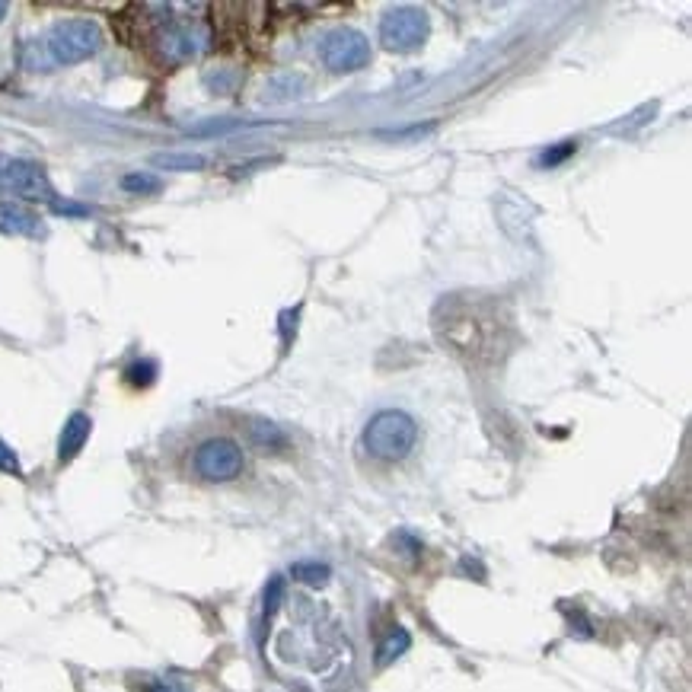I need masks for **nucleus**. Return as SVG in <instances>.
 Segmentation results:
<instances>
[{
    "label": "nucleus",
    "mask_w": 692,
    "mask_h": 692,
    "mask_svg": "<svg viewBox=\"0 0 692 692\" xmlns=\"http://www.w3.org/2000/svg\"><path fill=\"white\" fill-rule=\"evenodd\" d=\"M284 594H288V587H284V578L275 575L272 581L265 584V597H262V610H265V619H275L281 603H284Z\"/></svg>",
    "instance_id": "nucleus-14"
},
{
    "label": "nucleus",
    "mask_w": 692,
    "mask_h": 692,
    "mask_svg": "<svg viewBox=\"0 0 692 692\" xmlns=\"http://www.w3.org/2000/svg\"><path fill=\"white\" fill-rule=\"evenodd\" d=\"M90 428H93V421H90L87 412H74L71 418L64 421L61 437H58V460L61 463L74 460L77 453L83 450V444L90 441Z\"/></svg>",
    "instance_id": "nucleus-8"
},
{
    "label": "nucleus",
    "mask_w": 692,
    "mask_h": 692,
    "mask_svg": "<svg viewBox=\"0 0 692 692\" xmlns=\"http://www.w3.org/2000/svg\"><path fill=\"white\" fill-rule=\"evenodd\" d=\"M52 211H55V214H71V217H87V214H90V208L71 205V201H61V198L52 201Z\"/></svg>",
    "instance_id": "nucleus-19"
},
{
    "label": "nucleus",
    "mask_w": 692,
    "mask_h": 692,
    "mask_svg": "<svg viewBox=\"0 0 692 692\" xmlns=\"http://www.w3.org/2000/svg\"><path fill=\"white\" fill-rule=\"evenodd\" d=\"M575 150H578V141H562L559 147H549V150H543V154H539V160H536V166H543V170L549 166V170H552V166L565 163L571 154H575Z\"/></svg>",
    "instance_id": "nucleus-15"
},
{
    "label": "nucleus",
    "mask_w": 692,
    "mask_h": 692,
    "mask_svg": "<svg viewBox=\"0 0 692 692\" xmlns=\"http://www.w3.org/2000/svg\"><path fill=\"white\" fill-rule=\"evenodd\" d=\"M409 648H412V635L405 632L402 626L390 629V632H386V638L380 641V648H377V667H390Z\"/></svg>",
    "instance_id": "nucleus-10"
},
{
    "label": "nucleus",
    "mask_w": 692,
    "mask_h": 692,
    "mask_svg": "<svg viewBox=\"0 0 692 692\" xmlns=\"http://www.w3.org/2000/svg\"><path fill=\"white\" fill-rule=\"evenodd\" d=\"M428 32H431L428 13L418 7H396L380 20V42L386 52H399V55L418 52L428 42Z\"/></svg>",
    "instance_id": "nucleus-4"
},
{
    "label": "nucleus",
    "mask_w": 692,
    "mask_h": 692,
    "mask_svg": "<svg viewBox=\"0 0 692 692\" xmlns=\"http://www.w3.org/2000/svg\"><path fill=\"white\" fill-rule=\"evenodd\" d=\"M0 176H4V166H0Z\"/></svg>",
    "instance_id": "nucleus-22"
},
{
    "label": "nucleus",
    "mask_w": 692,
    "mask_h": 692,
    "mask_svg": "<svg viewBox=\"0 0 692 692\" xmlns=\"http://www.w3.org/2000/svg\"><path fill=\"white\" fill-rule=\"evenodd\" d=\"M42 230L39 214L26 208V205H16V201H0V233L7 236H36Z\"/></svg>",
    "instance_id": "nucleus-9"
},
{
    "label": "nucleus",
    "mask_w": 692,
    "mask_h": 692,
    "mask_svg": "<svg viewBox=\"0 0 692 692\" xmlns=\"http://www.w3.org/2000/svg\"><path fill=\"white\" fill-rule=\"evenodd\" d=\"M434 332L450 351L463 354L469 361L495 358L501 345V323L492 303L453 297L437 307Z\"/></svg>",
    "instance_id": "nucleus-1"
},
{
    "label": "nucleus",
    "mask_w": 692,
    "mask_h": 692,
    "mask_svg": "<svg viewBox=\"0 0 692 692\" xmlns=\"http://www.w3.org/2000/svg\"><path fill=\"white\" fill-rule=\"evenodd\" d=\"M150 163H154L157 170H173V173H195L208 166V160L201 154H154Z\"/></svg>",
    "instance_id": "nucleus-11"
},
{
    "label": "nucleus",
    "mask_w": 692,
    "mask_h": 692,
    "mask_svg": "<svg viewBox=\"0 0 692 692\" xmlns=\"http://www.w3.org/2000/svg\"><path fill=\"white\" fill-rule=\"evenodd\" d=\"M195 472L208 482H230L243 472V450L230 437H211L195 450Z\"/></svg>",
    "instance_id": "nucleus-5"
},
{
    "label": "nucleus",
    "mask_w": 692,
    "mask_h": 692,
    "mask_svg": "<svg viewBox=\"0 0 692 692\" xmlns=\"http://www.w3.org/2000/svg\"><path fill=\"white\" fill-rule=\"evenodd\" d=\"M4 16H7V4L0 0V23H4Z\"/></svg>",
    "instance_id": "nucleus-21"
},
{
    "label": "nucleus",
    "mask_w": 692,
    "mask_h": 692,
    "mask_svg": "<svg viewBox=\"0 0 692 692\" xmlns=\"http://www.w3.org/2000/svg\"><path fill=\"white\" fill-rule=\"evenodd\" d=\"M0 469L10 472V476H20V460H16V453L0 441Z\"/></svg>",
    "instance_id": "nucleus-18"
},
{
    "label": "nucleus",
    "mask_w": 692,
    "mask_h": 692,
    "mask_svg": "<svg viewBox=\"0 0 692 692\" xmlns=\"http://www.w3.org/2000/svg\"><path fill=\"white\" fill-rule=\"evenodd\" d=\"M252 437H256L259 444H268V447L284 444V434L275 425H265V421H256V425H252Z\"/></svg>",
    "instance_id": "nucleus-17"
},
{
    "label": "nucleus",
    "mask_w": 692,
    "mask_h": 692,
    "mask_svg": "<svg viewBox=\"0 0 692 692\" xmlns=\"http://www.w3.org/2000/svg\"><path fill=\"white\" fill-rule=\"evenodd\" d=\"M4 179H7V185H10L16 195H23L29 201H48V205L55 201V192H52V185H48L45 170H42L39 163L10 160L4 166Z\"/></svg>",
    "instance_id": "nucleus-7"
},
{
    "label": "nucleus",
    "mask_w": 692,
    "mask_h": 692,
    "mask_svg": "<svg viewBox=\"0 0 692 692\" xmlns=\"http://www.w3.org/2000/svg\"><path fill=\"white\" fill-rule=\"evenodd\" d=\"M418 441V425L412 415L399 409H383L367 421L364 428V450L383 463H399L412 453Z\"/></svg>",
    "instance_id": "nucleus-2"
},
{
    "label": "nucleus",
    "mask_w": 692,
    "mask_h": 692,
    "mask_svg": "<svg viewBox=\"0 0 692 692\" xmlns=\"http://www.w3.org/2000/svg\"><path fill=\"white\" fill-rule=\"evenodd\" d=\"M144 692H182V689H176L170 683H150V686H144Z\"/></svg>",
    "instance_id": "nucleus-20"
},
{
    "label": "nucleus",
    "mask_w": 692,
    "mask_h": 692,
    "mask_svg": "<svg viewBox=\"0 0 692 692\" xmlns=\"http://www.w3.org/2000/svg\"><path fill=\"white\" fill-rule=\"evenodd\" d=\"M122 189L128 195H157L163 185L154 173H128L122 176Z\"/></svg>",
    "instance_id": "nucleus-13"
},
{
    "label": "nucleus",
    "mask_w": 692,
    "mask_h": 692,
    "mask_svg": "<svg viewBox=\"0 0 692 692\" xmlns=\"http://www.w3.org/2000/svg\"><path fill=\"white\" fill-rule=\"evenodd\" d=\"M103 29L93 20H64L48 32V55L58 64H80L103 48Z\"/></svg>",
    "instance_id": "nucleus-3"
},
{
    "label": "nucleus",
    "mask_w": 692,
    "mask_h": 692,
    "mask_svg": "<svg viewBox=\"0 0 692 692\" xmlns=\"http://www.w3.org/2000/svg\"><path fill=\"white\" fill-rule=\"evenodd\" d=\"M157 377V364L154 361H138V364H131L128 367V380L134 386H150Z\"/></svg>",
    "instance_id": "nucleus-16"
},
{
    "label": "nucleus",
    "mask_w": 692,
    "mask_h": 692,
    "mask_svg": "<svg viewBox=\"0 0 692 692\" xmlns=\"http://www.w3.org/2000/svg\"><path fill=\"white\" fill-rule=\"evenodd\" d=\"M291 578L300 581V584H307V587H323L332 578V568L323 565V562H297L291 568Z\"/></svg>",
    "instance_id": "nucleus-12"
},
{
    "label": "nucleus",
    "mask_w": 692,
    "mask_h": 692,
    "mask_svg": "<svg viewBox=\"0 0 692 692\" xmlns=\"http://www.w3.org/2000/svg\"><path fill=\"white\" fill-rule=\"evenodd\" d=\"M323 64L335 74H351L361 71V67L370 61V42L364 32L358 29H332L326 42H323Z\"/></svg>",
    "instance_id": "nucleus-6"
}]
</instances>
